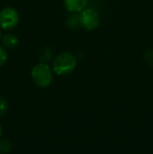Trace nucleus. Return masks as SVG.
<instances>
[{"instance_id":"6e6552de","label":"nucleus","mask_w":153,"mask_h":154,"mask_svg":"<svg viewBox=\"0 0 153 154\" xmlns=\"http://www.w3.org/2000/svg\"><path fill=\"white\" fill-rule=\"evenodd\" d=\"M12 143L8 140H0V154H8L12 150Z\"/></svg>"},{"instance_id":"4468645a","label":"nucleus","mask_w":153,"mask_h":154,"mask_svg":"<svg viewBox=\"0 0 153 154\" xmlns=\"http://www.w3.org/2000/svg\"><path fill=\"white\" fill-rule=\"evenodd\" d=\"M1 37H2L1 36V29H0V40H1Z\"/></svg>"},{"instance_id":"9d476101","label":"nucleus","mask_w":153,"mask_h":154,"mask_svg":"<svg viewBox=\"0 0 153 154\" xmlns=\"http://www.w3.org/2000/svg\"><path fill=\"white\" fill-rule=\"evenodd\" d=\"M6 61H8V53H6L5 48L0 45V67L3 66Z\"/></svg>"},{"instance_id":"423d86ee","label":"nucleus","mask_w":153,"mask_h":154,"mask_svg":"<svg viewBox=\"0 0 153 154\" xmlns=\"http://www.w3.org/2000/svg\"><path fill=\"white\" fill-rule=\"evenodd\" d=\"M2 46L6 48H14L19 44V39L14 34H6L1 37Z\"/></svg>"},{"instance_id":"9b49d317","label":"nucleus","mask_w":153,"mask_h":154,"mask_svg":"<svg viewBox=\"0 0 153 154\" xmlns=\"http://www.w3.org/2000/svg\"><path fill=\"white\" fill-rule=\"evenodd\" d=\"M47 49H43L42 51H41V56H40V59L42 62H47L49 61V59H50V56H51V51H46Z\"/></svg>"},{"instance_id":"39448f33","label":"nucleus","mask_w":153,"mask_h":154,"mask_svg":"<svg viewBox=\"0 0 153 154\" xmlns=\"http://www.w3.org/2000/svg\"><path fill=\"white\" fill-rule=\"evenodd\" d=\"M66 11L72 14H80L85 10L88 4V0H63Z\"/></svg>"},{"instance_id":"ddd939ff","label":"nucleus","mask_w":153,"mask_h":154,"mask_svg":"<svg viewBox=\"0 0 153 154\" xmlns=\"http://www.w3.org/2000/svg\"><path fill=\"white\" fill-rule=\"evenodd\" d=\"M1 135H2V126L0 125V138H1Z\"/></svg>"},{"instance_id":"7ed1b4c3","label":"nucleus","mask_w":153,"mask_h":154,"mask_svg":"<svg viewBox=\"0 0 153 154\" xmlns=\"http://www.w3.org/2000/svg\"><path fill=\"white\" fill-rule=\"evenodd\" d=\"M20 16L14 8H4L0 11V29L4 31L14 29L18 25Z\"/></svg>"},{"instance_id":"20e7f679","label":"nucleus","mask_w":153,"mask_h":154,"mask_svg":"<svg viewBox=\"0 0 153 154\" xmlns=\"http://www.w3.org/2000/svg\"><path fill=\"white\" fill-rule=\"evenodd\" d=\"M79 17L80 25L86 31H93L100 25V15L93 8H85L80 13Z\"/></svg>"},{"instance_id":"0eeeda50","label":"nucleus","mask_w":153,"mask_h":154,"mask_svg":"<svg viewBox=\"0 0 153 154\" xmlns=\"http://www.w3.org/2000/svg\"><path fill=\"white\" fill-rule=\"evenodd\" d=\"M66 25L70 29H77V27L81 26L80 25V17L77 14H72V16H69L66 20Z\"/></svg>"},{"instance_id":"f257e3e1","label":"nucleus","mask_w":153,"mask_h":154,"mask_svg":"<svg viewBox=\"0 0 153 154\" xmlns=\"http://www.w3.org/2000/svg\"><path fill=\"white\" fill-rule=\"evenodd\" d=\"M77 65L76 56L68 51H63L54 59L53 71L58 75H67L77 68Z\"/></svg>"},{"instance_id":"f03ea898","label":"nucleus","mask_w":153,"mask_h":154,"mask_svg":"<svg viewBox=\"0 0 153 154\" xmlns=\"http://www.w3.org/2000/svg\"><path fill=\"white\" fill-rule=\"evenodd\" d=\"M32 79L33 82L41 88L48 87L51 84L54 79V71L53 68L48 64L44 62H41L39 64H36L32 68Z\"/></svg>"},{"instance_id":"1a4fd4ad","label":"nucleus","mask_w":153,"mask_h":154,"mask_svg":"<svg viewBox=\"0 0 153 154\" xmlns=\"http://www.w3.org/2000/svg\"><path fill=\"white\" fill-rule=\"evenodd\" d=\"M8 110V102L5 97H0V118L4 116Z\"/></svg>"},{"instance_id":"f8f14e48","label":"nucleus","mask_w":153,"mask_h":154,"mask_svg":"<svg viewBox=\"0 0 153 154\" xmlns=\"http://www.w3.org/2000/svg\"><path fill=\"white\" fill-rule=\"evenodd\" d=\"M145 59L146 61L149 63L150 65H153V51H147L145 54Z\"/></svg>"}]
</instances>
